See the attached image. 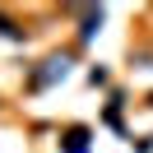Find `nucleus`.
Returning a JSON list of instances; mask_svg holds the SVG:
<instances>
[{"label":"nucleus","instance_id":"1","mask_svg":"<svg viewBox=\"0 0 153 153\" xmlns=\"http://www.w3.org/2000/svg\"><path fill=\"white\" fill-rule=\"evenodd\" d=\"M65 70H70V60H65V56H56V60H47V70H42L33 84H51V79H65Z\"/></svg>","mask_w":153,"mask_h":153}]
</instances>
